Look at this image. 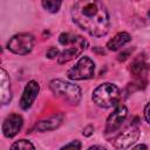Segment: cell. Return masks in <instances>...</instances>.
<instances>
[{"instance_id": "cell-17", "label": "cell", "mask_w": 150, "mask_h": 150, "mask_svg": "<svg viewBox=\"0 0 150 150\" xmlns=\"http://www.w3.org/2000/svg\"><path fill=\"white\" fill-rule=\"evenodd\" d=\"M46 55H47L49 59H55V57H59L60 53H59V49H57L56 47H50L49 49H47Z\"/></svg>"}, {"instance_id": "cell-14", "label": "cell", "mask_w": 150, "mask_h": 150, "mask_svg": "<svg viewBox=\"0 0 150 150\" xmlns=\"http://www.w3.org/2000/svg\"><path fill=\"white\" fill-rule=\"evenodd\" d=\"M130 70L132 71V74L135 76H142L146 73L148 70V64L145 63V61L141 57H137L136 60H134V62L131 63Z\"/></svg>"}, {"instance_id": "cell-13", "label": "cell", "mask_w": 150, "mask_h": 150, "mask_svg": "<svg viewBox=\"0 0 150 150\" xmlns=\"http://www.w3.org/2000/svg\"><path fill=\"white\" fill-rule=\"evenodd\" d=\"M62 122V115H55V116H52L45 121H41L39 122L35 128L39 130V131H48V130H54L56 129Z\"/></svg>"}, {"instance_id": "cell-20", "label": "cell", "mask_w": 150, "mask_h": 150, "mask_svg": "<svg viewBox=\"0 0 150 150\" xmlns=\"http://www.w3.org/2000/svg\"><path fill=\"white\" fill-rule=\"evenodd\" d=\"M91 130H93V127H91V125H88V127L83 130V135H84V136H90L91 132H93Z\"/></svg>"}, {"instance_id": "cell-9", "label": "cell", "mask_w": 150, "mask_h": 150, "mask_svg": "<svg viewBox=\"0 0 150 150\" xmlns=\"http://www.w3.org/2000/svg\"><path fill=\"white\" fill-rule=\"evenodd\" d=\"M39 90H40V86L36 81L32 80L27 83V86L25 87V90H23V94L21 96V100H20V107L21 109L26 110L28 108L32 107V104L34 103L38 94H39Z\"/></svg>"}, {"instance_id": "cell-12", "label": "cell", "mask_w": 150, "mask_h": 150, "mask_svg": "<svg viewBox=\"0 0 150 150\" xmlns=\"http://www.w3.org/2000/svg\"><path fill=\"white\" fill-rule=\"evenodd\" d=\"M130 40H131L130 34H128V33H125V32L117 33L111 40L108 41L107 48H108L109 50H117V49H120L122 46H124L125 43H128Z\"/></svg>"}, {"instance_id": "cell-16", "label": "cell", "mask_w": 150, "mask_h": 150, "mask_svg": "<svg viewBox=\"0 0 150 150\" xmlns=\"http://www.w3.org/2000/svg\"><path fill=\"white\" fill-rule=\"evenodd\" d=\"M11 148L12 149H20V150L22 149V150H26V149H34V145L29 141H27V139H20V141H16L15 143H13Z\"/></svg>"}, {"instance_id": "cell-10", "label": "cell", "mask_w": 150, "mask_h": 150, "mask_svg": "<svg viewBox=\"0 0 150 150\" xmlns=\"http://www.w3.org/2000/svg\"><path fill=\"white\" fill-rule=\"evenodd\" d=\"M23 120L18 114H12L6 117L2 123V132L6 137H14L22 128Z\"/></svg>"}, {"instance_id": "cell-4", "label": "cell", "mask_w": 150, "mask_h": 150, "mask_svg": "<svg viewBox=\"0 0 150 150\" xmlns=\"http://www.w3.org/2000/svg\"><path fill=\"white\" fill-rule=\"evenodd\" d=\"M120 89L112 83H102L93 93V101L101 108H110L118 102Z\"/></svg>"}, {"instance_id": "cell-8", "label": "cell", "mask_w": 150, "mask_h": 150, "mask_svg": "<svg viewBox=\"0 0 150 150\" xmlns=\"http://www.w3.org/2000/svg\"><path fill=\"white\" fill-rule=\"evenodd\" d=\"M128 115V109L124 104H118L115 110L109 115L107 120V125H105V132L107 134H114L120 127L123 124Z\"/></svg>"}, {"instance_id": "cell-6", "label": "cell", "mask_w": 150, "mask_h": 150, "mask_svg": "<svg viewBox=\"0 0 150 150\" xmlns=\"http://www.w3.org/2000/svg\"><path fill=\"white\" fill-rule=\"evenodd\" d=\"M33 46H34V38L32 34L28 33H20L14 35L7 43V48L12 53L19 55H26L30 53Z\"/></svg>"}, {"instance_id": "cell-3", "label": "cell", "mask_w": 150, "mask_h": 150, "mask_svg": "<svg viewBox=\"0 0 150 150\" xmlns=\"http://www.w3.org/2000/svg\"><path fill=\"white\" fill-rule=\"evenodd\" d=\"M49 87L55 96L70 104H77L81 100V89L76 84L66 82L63 80H53Z\"/></svg>"}, {"instance_id": "cell-5", "label": "cell", "mask_w": 150, "mask_h": 150, "mask_svg": "<svg viewBox=\"0 0 150 150\" xmlns=\"http://www.w3.org/2000/svg\"><path fill=\"white\" fill-rule=\"evenodd\" d=\"M94 71L95 63L93 62V60L88 56H83L77 61L74 67L68 70L67 75L71 80H87L94 76Z\"/></svg>"}, {"instance_id": "cell-15", "label": "cell", "mask_w": 150, "mask_h": 150, "mask_svg": "<svg viewBox=\"0 0 150 150\" xmlns=\"http://www.w3.org/2000/svg\"><path fill=\"white\" fill-rule=\"evenodd\" d=\"M62 0H42V6L50 13H56L61 7Z\"/></svg>"}, {"instance_id": "cell-2", "label": "cell", "mask_w": 150, "mask_h": 150, "mask_svg": "<svg viewBox=\"0 0 150 150\" xmlns=\"http://www.w3.org/2000/svg\"><path fill=\"white\" fill-rule=\"evenodd\" d=\"M59 42L64 47L60 53L57 61L59 63H66L76 56H79L88 46V41L81 35H73L69 33H62L59 36Z\"/></svg>"}, {"instance_id": "cell-19", "label": "cell", "mask_w": 150, "mask_h": 150, "mask_svg": "<svg viewBox=\"0 0 150 150\" xmlns=\"http://www.w3.org/2000/svg\"><path fill=\"white\" fill-rule=\"evenodd\" d=\"M144 117H145L146 122L150 123V103H148L145 109H144Z\"/></svg>"}, {"instance_id": "cell-1", "label": "cell", "mask_w": 150, "mask_h": 150, "mask_svg": "<svg viewBox=\"0 0 150 150\" xmlns=\"http://www.w3.org/2000/svg\"><path fill=\"white\" fill-rule=\"evenodd\" d=\"M74 22L91 36L101 38L109 32L110 18L100 0H79L71 8Z\"/></svg>"}, {"instance_id": "cell-22", "label": "cell", "mask_w": 150, "mask_h": 150, "mask_svg": "<svg viewBox=\"0 0 150 150\" xmlns=\"http://www.w3.org/2000/svg\"><path fill=\"white\" fill-rule=\"evenodd\" d=\"M139 148H144V149H146V145H142V144H141V145H137V146H136V149H139Z\"/></svg>"}, {"instance_id": "cell-18", "label": "cell", "mask_w": 150, "mask_h": 150, "mask_svg": "<svg viewBox=\"0 0 150 150\" xmlns=\"http://www.w3.org/2000/svg\"><path fill=\"white\" fill-rule=\"evenodd\" d=\"M68 148H75V149H81V143L79 141H73L66 145L62 146V149H68Z\"/></svg>"}, {"instance_id": "cell-11", "label": "cell", "mask_w": 150, "mask_h": 150, "mask_svg": "<svg viewBox=\"0 0 150 150\" xmlns=\"http://www.w3.org/2000/svg\"><path fill=\"white\" fill-rule=\"evenodd\" d=\"M0 83H1V95H0L1 103L7 104L12 98V93H11L9 77L4 68H1V70H0Z\"/></svg>"}, {"instance_id": "cell-21", "label": "cell", "mask_w": 150, "mask_h": 150, "mask_svg": "<svg viewBox=\"0 0 150 150\" xmlns=\"http://www.w3.org/2000/svg\"><path fill=\"white\" fill-rule=\"evenodd\" d=\"M89 149H102V150H104V148L101 146V145H93V146H90Z\"/></svg>"}, {"instance_id": "cell-23", "label": "cell", "mask_w": 150, "mask_h": 150, "mask_svg": "<svg viewBox=\"0 0 150 150\" xmlns=\"http://www.w3.org/2000/svg\"><path fill=\"white\" fill-rule=\"evenodd\" d=\"M148 15H149V16H150V11H149V13H148Z\"/></svg>"}, {"instance_id": "cell-7", "label": "cell", "mask_w": 150, "mask_h": 150, "mask_svg": "<svg viewBox=\"0 0 150 150\" xmlns=\"http://www.w3.org/2000/svg\"><path fill=\"white\" fill-rule=\"evenodd\" d=\"M139 137V129L136 124H130L123 131H121L118 135H116L111 143L117 149H125L131 146L132 143H135Z\"/></svg>"}]
</instances>
